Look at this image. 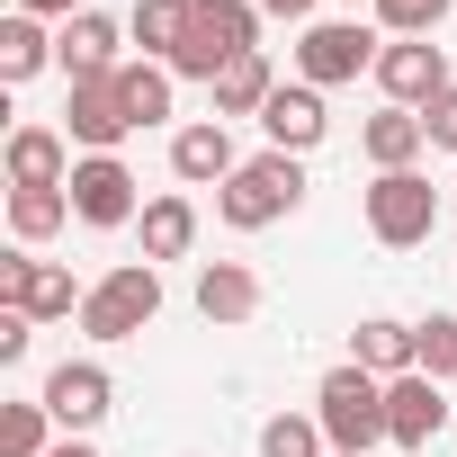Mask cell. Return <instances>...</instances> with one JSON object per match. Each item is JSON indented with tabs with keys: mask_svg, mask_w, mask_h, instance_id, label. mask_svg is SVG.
I'll list each match as a JSON object with an SVG mask.
<instances>
[{
	"mask_svg": "<svg viewBox=\"0 0 457 457\" xmlns=\"http://www.w3.org/2000/svg\"><path fill=\"white\" fill-rule=\"evenodd\" d=\"M63 188H72V215H81V224H99V234H108V224H135V215H144L135 170H126L117 153H81Z\"/></svg>",
	"mask_w": 457,
	"mask_h": 457,
	"instance_id": "cell-7",
	"label": "cell"
},
{
	"mask_svg": "<svg viewBox=\"0 0 457 457\" xmlns=\"http://www.w3.org/2000/svg\"><path fill=\"white\" fill-rule=\"evenodd\" d=\"M412 368L421 377H457V314H430V323H412Z\"/></svg>",
	"mask_w": 457,
	"mask_h": 457,
	"instance_id": "cell-26",
	"label": "cell"
},
{
	"mask_svg": "<svg viewBox=\"0 0 457 457\" xmlns=\"http://www.w3.org/2000/svg\"><path fill=\"white\" fill-rule=\"evenodd\" d=\"M421 135H430L439 153H457V81H448V90H439V99L421 108Z\"/></svg>",
	"mask_w": 457,
	"mask_h": 457,
	"instance_id": "cell-30",
	"label": "cell"
},
{
	"mask_svg": "<svg viewBox=\"0 0 457 457\" xmlns=\"http://www.w3.org/2000/svg\"><path fill=\"white\" fill-rule=\"evenodd\" d=\"M170 170H179L188 188H206V179L224 188V179H234V170H243V153H234V135H224V117L179 126V135H170Z\"/></svg>",
	"mask_w": 457,
	"mask_h": 457,
	"instance_id": "cell-13",
	"label": "cell"
},
{
	"mask_svg": "<svg viewBox=\"0 0 457 457\" xmlns=\"http://www.w3.org/2000/svg\"><path fill=\"white\" fill-rule=\"evenodd\" d=\"M197 314H206V323H252V314H261V278H252L243 261H206V270H197Z\"/></svg>",
	"mask_w": 457,
	"mask_h": 457,
	"instance_id": "cell-16",
	"label": "cell"
},
{
	"mask_svg": "<svg viewBox=\"0 0 457 457\" xmlns=\"http://www.w3.org/2000/svg\"><path fill=\"white\" fill-rule=\"evenodd\" d=\"M261 457H323V421H314V412H278V421H261Z\"/></svg>",
	"mask_w": 457,
	"mask_h": 457,
	"instance_id": "cell-28",
	"label": "cell"
},
{
	"mask_svg": "<svg viewBox=\"0 0 457 457\" xmlns=\"http://www.w3.org/2000/svg\"><path fill=\"white\" fill-rule=\"evenodd\" d=\"M54 63H63L72 81H108V72H117V19H99V10L63 19V28H54Z\"/></svg>",
	"mask_w": 457,
	"mask_h": 457,
	"instance_id": "cell-14",
	"label": "cell"
},
{
	"mask_svg": "<svg viewBox=\"0 0 457 457\" xmlns=\"http://www.w3.org/2000/svg\"><path fill=\"white\" fill-rule=\"evenodd\" d=\"M153 314H162V270H153V261H117V270L90 287L81 332H90V341H135Z\"/></svg>",
	"mask_w": 457,
	"mask_h": 457,
	"instance_id": "cell-4",
	"label": "cell"
},
{
	"mask_svg": "<svg viewBox=\"0 0 457 457\" xmlns=\"http://www.w3.org/2000/svg\"><path fill=\"white\" fill-rule=\"evenodd\" d=\"M19 10H28V19H81L90 0H19Z\"/></svg>",
	"mask_w": 457,
	"mask_h": 457,
	"instance_id": "cell-33",
	"label": "cell"
},
{
	"mask_svg": "<svg viewBox=\"0 0 457 457\" xmlns=\"http://www.w3.org/2000/svg\"><path fill=\"white\" fill-rule=\"evenodd\" d=\"M243 54H261V10L252 0H188V37L170 54V81H206L215 90V72L243 63Z\"/></svg>",
	"mask_w": 457,
	"mask_h": 457,
	"instance_id": "cell-1",
	"label": "cell"
},
{
	"mask_svg": "<svg viewBox=\"0 0 457 457\" xmlns=\"http://www.w3.org/2000/svg\"><path fill=\"white\" fill-rule=\"evenodd\" d=\"M54 63V37H46V19H28V10H10V19H0V81H37Z\"/></svg>",
	"mask_w": 457,
	"mask_h": 457,
	"instance_id": "cell-18",
	"label": "cell"
},
{
	"mask_svg": "<svg viewBox=\"0 0 457 457\" xmlns=\"http://www.w3.org/2000/svg\"><path fill=\"white\" fill-rule=\"evenodd\" d=\"M448 10H457V0H377V19H386L395 37H430Z\"/></svg>",
	"mask_w": 457,
	"mask_h": 457,
	"instance_id": "cell-29",
	"label": "cell"
},
{
	"mask_svg": "<svg viewBox=\"0 0 457 457\" xmlns=\"http://www.w3.org/2000/svg\"><path fill=\"white\" fill-rule=\"evenodd\" d=\"M368 234H377L386 252L430 243V234H439V188H430L421 170H377V188H368Z\"/></svg>",
	"mask_w": 457,
	"mask_h": 457,
	"instance_id": "cell-5",
	"label": "cell"
},
{
	"mask_svg": "<svg viewBox=\"0 0 457 457\" xmlns=\"http://www.w3.org/2000/svg\"><path fill=\"white\" fill-rule=\"evenodd\" d=\"M117 99L135 126H162L170 117V63H117Z\"/></svg>",
	"mask_w": 457,
	"mask_h": 457,
	"instance_id": "cell-24",
	"label": "cell"
},
{
	"mask_svg": "<svg viewBox=\"0 0 457 457\" xmlns=\"http://www.w3.org/2000/svg\"><path fill=\"white\" fill-rule=\"evenodd\" d=\"M135 224H144V261H188V243H197V206L188 197H153Z\"/></svg>",
	"mask_w": 457,
	"mask_h": 457,
	"instance_id": "cell-21",
	"label": "cell"
},
{
	"mask_svg": "<svg viewBox=\"0 0 457 457\" xmlns=\"http://www.w3.org/2000/svg\"><path fill=\"white\" fill-rule=\"evenodd\" d=\"M261 126H270V153H314L323 135H332V108H323V90L314 81H278V99L261 108Z\"/></svg>",
	"mask_w": 457,
	"mask_h": 457,
	"instance_id": "cell-12",
	"label": "cell"
},
{
	"mask_svg": "<svg viewBox=\"0 0 457 457\" xmlns=\"http://www.w3.org/2000/svg\"><path fill=\"white\" fill-rule=\"evenodd\" d=\"M108 395H117V386H108V368H99V359H63V368L46 377V395H37V403L54 412V430H63V439H81V430H99V421H108Z\"/></svg>",
	"mask_w": 457,
	"mask_h": 457,
	"instance_id": "cell-9",
	"label": "cell"
},
{
	"mask_svg": "<svg viewBox=\"0 0 457 457\" xmlns=\"http://www.w3.org/2000/svg\"><path fill=\"white\" fill-rule=\"evenodd\" d=\"M46 457H99V448H90V439H54Z\"/></svg>",
	"mask_w": 457,
	"mask_h": 457,
	"instance_id": "cell-35",
	"label": "cell"
},
{
	"mask_svg": "<svg viewBox=\"0 0 457 457\" xmlns=\"http://www.w3.org/2000/svg\"><path fill=\"white\" fill-rule=\"evenodd\" d=\"M270 99H278L270 54H243V63H224V72H215V117H261Z\"/></svg>",
	"mask_w": 457,
	"mask_h": 457,
	"instance_id": "cell-19",
	"label": "cell"
},
{
	"mask_svg": "<svg viewBox=\"0 0 457 457\" xmlns=\"http://www.w3.org/2000/svg\"><path fill=\"white\" fill-rule=\"evenodd\" d=\"M377 90H386V108H430V99L448 90V54H439L430 37H395V46L377 54Z\"/></svg>",
	"mask_w": 457,
	"mask_h": 457,
	"instance_id": "cell-8",
	"label": "cell"
},
{
	"mask_svg": "<svg viewBox=\"0 0 457 457\" xmlns=\"http://www.w3.org/2000/svg\"><path fill=\"white\" fill-rule=\"evenodd\" d=\"M314 421L332 439V457H368L386 439V377H368L359 359H341L323 386H314Z\"/></svg>",
	"mask_w": 457,
	"mask_h": 457,
	"instance_id": "cell-3",
	"label": "cell"
},
{
	"mask_svg": "<svg viewBox=\"0 0 457 457\" xmlns=\"http://www.w3.org/2000/svg\"><path fill=\"white\" fill-rule=\"evenodd\" d=\"M63 117H72V144H81V153H117V144L135 135V117H126V99H117V72H108V81H72V108H63Z\"/></svg>",
	"mask_w": 457,
	"mask_h": 457,
	"instance_id": "cell-11",
	"label": "cell"
},
{
	"mask_svg": "<svg viewBox=\"0 0 457 457\" xmlns=\"http://www.w3.org/2000/svg\"><path fill=\"white\" fill-rule=\"evenodd\" d=\"M377 37L359 28V19H323V28H305V46H296V72L314 81V90H341V81H359V72H377Z\"/></svg>",
	"mask_w": 457,
	"mask_h": 457,
	"instance_id": "cell-6",
	"label": "cell"
},
{
	"mask_svg": "<svg viewBox=\"0 0 457 457\" xmlns=\"http://www.w3.org/2000/svg\"><path fill=\"white\" fill-rule=\"evenodd\" d=\"M252 10H261V19H305L314 0H252Z\"/></svg>",
	"mask_w": 457,
	"mask_h": 457,
	"instance_id": "cell-34",
	"label": "cell"
},
{
	"mask_svg": "<svg viewBox=\"0 0 457 457\" xmlns=\"http://www.w3.org/2000/svg\"><path fill=\"white\" fill-rule=\"evenodd\" d=\"M350 359H359L368 377H412V323H386V314H368V323L350 332Z\"/></svg>",
	"mask_w": 457,
	"mask_h": 457,
	"instance_id": "cell-20",
	"label": "cell"
},
{
	"mask_svg": "<svg viewBox=\"0 0 457 457\" xmlns=\"http://www.w3.org/2000/svg\"><path fill=\"white\" fill-rule=\"evenodd\" d=\"M72 179V144L54 126H19L10 135V188H63Z\"/></svg>",
	"mask_w": 457,
	"mask_h": 457,
	"instance_id": "cell-15",
	"label": "cell"
},
{
	"mask_svg": "<svg viewBox=\"0 0 457 457\" xmlns=\"http://www.w3.org/2000/svg\"><path fill=\"white\" fill-rule=\"evenodd\" d=\"M46 430H54L46 403H10V412H0V457H46V448H54Z\"/></svg>",
	"mask_w": 457,
	"mask_h": 457,
	"instance_id": "cell-27",
	"label": "cell"
},
{
	"mask_svg": "<svg viewBox=\"0 0 457 457\" xmlns=\"http://www.w3.org/2000/svg\"><path fill=\"white\" fill-rule=\"evenodd\" d=\"M439 421H448L439 377H421V368H412V377H386V439H395V448H412V457H421V448L439 439Z\"/></svg>",
	"mask_w": 457,
	"mask_h": 457,
	"instance_id": "cell-10",
	"label": "cell"
},
{
	"mask_svg": "<svg viewBox=\"0 0 457 457\" xmlns=\"http://www.w3.org/2000/svg\"><path fill=\"white\" fill-rule=\"evenodd\" d=\"M28 341H37V314H19V305H0V359H28Z\"/></svg>",
	"mask_w": 457,
	"mask_h": 457,
	"instance_id": "cell-31",
	"label": "cell"
},
{
	"mask_svg": "<svg viewBox=\"0 0 457 457\" xmlns=\"http://www.w3.org/2000/svg\"><path fill=\"white\" fill-rule=\"evenodd\" d=\"M421 144H430V135H421V108H377V117L359 126V153H368L377 170H412Z\"/></svg>",
	"mask_w": 457,
	"mask_h": 457,
	"instance_id": "cell-17",
	"label": "cell"
},
{
	"mask_svg": "<svg viewBox=\"0 0 457 457\" xmlns=\"http://www.w3.org/2000/svg\"><path fill=\"white\" fill-rule=\"evenodd\" d=\"M10 224H19V243H46L72 224V188H10Z\"/></svg>",
	"mask_w": 457,
	"mask_h": 457,
	"instance_id": "cell-25",
	"label": "cell"
},
{
	"mask_svg": "<svg viewBox=\"0 0 457 457\" xmlns=\"http://www.w3.org/2000/svg\"><path fill=\"white\" fill-rule=\"evenodd\" d=\"M296 206H305V153H252L234 179L215 188V215L234 224V234H261V224H278Z\"/></svg>",
	"mask_w": 457,
	"mask_h": 457,
	"instance_id": "cell-2",
	"label": "cell"
},
{
	"mask_svg": "<svg viewBox=\"0 0 457 457\" xmlns=\"http://www.w3.org/2000/svg\"><path fill=\"white\" fill-rule=\"evenodd\" d=\"M81 305H90V287H72V270H54V261H37L28 287H19V314H37V323H63Z\"/></svg>",
	"mask_w": 457,
	"mask_h": 457,
	"instance_id": "cell-22",
	"label": "cell"
},
{
	"mask_svg": "<svg viewBox=\"0 0 457 457\" xmlns=\"http://www.w3.org/2000/svg\"><path fill=\"white\" fill-rule=\"evenodd\" d=\"M28 270H37L28 252H10V261H0V305H19V287H28Z\"/></svg>",
	"mask_w": 457,
	"mask_h": 457,
	"instance_id": "cell-32",
	"label": "cell"
},
{
	"mask_svg": "<svg viewBox=\"0 0 457 457\" xmlns=\"http://www.w3.org/2000/svg\"><path fill=\"white\" fill-rule=\"evenodd\" d=\"M126 37H135L153 63H170V54H179V37H188V0H135Z\"/></svg>",
	"mask_w": 457,
	"mask_h": 457,
	"instance_id": "cell-23",
	"label": "cell"
}]
</instances>
